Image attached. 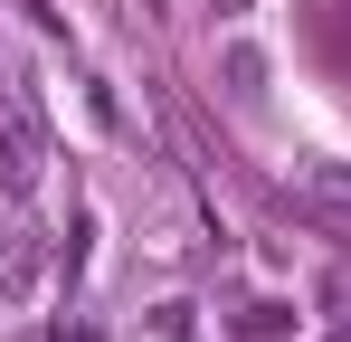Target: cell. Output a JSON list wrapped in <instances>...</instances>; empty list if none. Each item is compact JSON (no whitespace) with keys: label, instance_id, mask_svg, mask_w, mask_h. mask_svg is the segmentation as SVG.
<instances>
[{"label":"cell","instance_id":"cell-1","mask_svg":"<svg viewBox=\"0 0 351 342\" xmlns=\"http://www.w3.org/2000/svg\"><path fill=\"white\" fill-rule=\"evenodd\" d=\"M38 162H48V133H38L29 95H0V171H10V190H38Z\"/></svg>","mask_w":351,"mask_h":342},{"label":"cell","instance_id":"cell-2","mask_svg":"<svg viewBox=\"0 0 351 342\" xmlns=\"http://www.w3.org/2000/svg\"><path fill=\"white\" fill-rule=\"evenodd\" d=\"M209 10H219V19H237V10H256V0H209Z\"/></svg>","mask_w":351,"mask_h":342}]
</instances>
